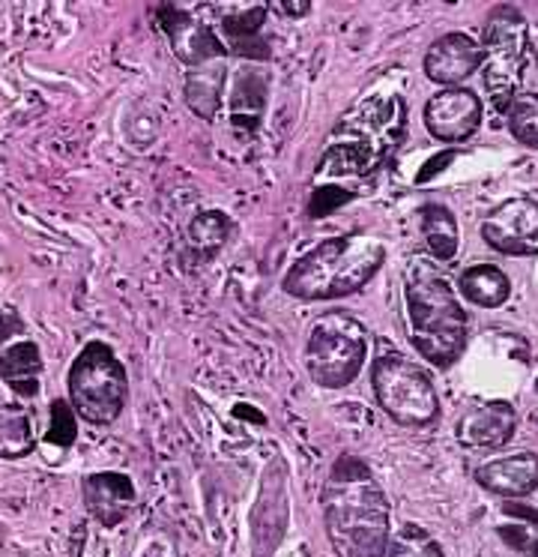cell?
Masks as SVG:
<instances>
[{
  "label": "cell",
  "instance_id": "cb8c5ba5",
  "mask_svg": "<svg viewBox=\"0 0 538 557\" xmlns=\"http://www.w3.org/2000/svg\"><path fill=\"white\" fill-rule=\"evenodd\" d=\"M75 417H78V413L72 411L70 401H51V429H48V441H51V444H60V447H70L72 441H75V435H78Z\"/></svg>",
  "mask_w": 538,
  "mask_h": 557
},
{
  "label": "cell",
  "instance_id": "9a60e30c",
  "mask_svg": "<svg viewBox=\"0 0 538 557\" xmlns=\"http://www.w3.org/2000/svg\"><path fill=\"white\" fill-rule=\"evenodd\" d=\"M82 497L87 512L93 516L102 528H117L126 519L135 504V485L126 473L102 471L84 476Z\"/></svg>",
  "mask_w": 538,
  "mask_h": 557
},
{
  "label": "cell",
  "instance_id": "603a6c76",
  "mask_svg": "<svg viewBox=\"0 0 538 557\" xmlns=\"http://www.w3.org/2000/svg\"><path fill=\"white\" fill-rule=\"evenodd\" d=\"M386 557H446L437 540L416 524H404L401 531L389 540Z\"/></svg>",
  "mask_w": 538,
  "mask_h": 557
},
{
  "label": "cell",
  "instance_id": "8992f818",
  "mask_svg": "<svg viewBox=\"0 0 538 557\" xmlns=\"http://www.w3.org/2000/svg\"><path fill=\"white\" fill-rule=\"evenodd\" d=\"M368 357V330L347 312H326L311 324L305 366L317 387L341 389L353 384Z\"/></svg>",
  "mask_w": 538,
  "mask_h": 557
},
{
  "label": "cell",
  "instance_id": "83f0119b",
  "mask_svg": "<svg viewBox=\"0 0 538 557\" xmlns=\"http://www.w3.org/2000/svg\"><path fill=\"white\" fill-rule=\"evenodd\" d=\"M536 66H538V54H536Z\"/></svg>",
  "mask_w": 538,
  "mask_h": 557
},
{
  "label": "cell",
  "instance_id": "4fadbf2b",
  "mask_svg": "<svg viewBox=\"0 0 538 557\" xmlns=\"http://www.w3.org/2000/svg\"><path fill=\"white\" fill-rule=\"evenodd\" d=\"M481 66V49L466 34H442L430 42L425 54V75L430 82L458 87Z\"/></svg>",
  "mask_w": 538,
  "mask_h": 557
},
{
  "label": "cell",
  "instance_id": "d4e9b609",
  "mask_svg": "<svg viewBox=\"0 0 538 557\" xmlns=\"http://www.w3.org/2000/svg\"><path fill=\"white\" fill-rule=\"evenodd\" d=\"M275 10H281L287 15H305L309 13V3H278Z\"/></svg>",
  "mask_w": 538,
  "mask_h": 557
},
{
  "label": "cell",
  "instance_id": "6da1fadb",
  "mask_svg": "<svg viewBox=\"0 0 538 557\" xmlns=\"http://www.w3.org/2000/svg\"><path fill=\"white\" fill-rule=\"evenodd\" d=\"M326 536L338 557H386L389 500L359 456H341L323 485Z\"/></svg>",
  "mask_w": 538,
  "mask_h": 557
},
{
  "label": "cell",
  "instance_id": "5b68a950",
  "mask_svg": "<svg viewBox=\"0 0 538 557\" xmlns=\"http://www.w3.org/2000/svg\"><path fill=\"white\" fill-rule=\"evenodd\" d=\"M70 405L82 420L111 425L123 413L129 377L105 342H87L70 366Z\"/></svg>",
  "mask_w": 538,
  "mask_h": 557
},
{
  "label": "cell",
  "instance_id": "484cf974",
  "mask_svg": "<svg viewBox=\"0 0 538 557\" xmlns=\"http://www.w3.org/2000/svg\"><path fill=\"white\" fill-rule=\"evenodd\" d=\"M533 552H536V557H538V543H536V545H533Z\"/></svg>",
  "mask_w": 538,
  "mask_h": 557
},
{
  "label": "cell",
  "instance_id": "ba28073f",
  "mask_svg": "<svg viewBox=\"0 0 538 557\" xmlns=\"http://www.w3.org/2000/svg\"><path fill=\"white\" fill-rule=\"evenodd\" d=\"M371 384L380 408L395 423L422 429L440 417V396L430 384V375L404 354H380L371 369Z\"/></svg>",
  "mask_w": 538,
  "mask_h": 557
},
{
  "label": "cell",
  "instance_id": "e0dca14e",
  "mask_svg": "<svg viewBox=\"0 0 538 557\" xmlns=\"http://www.w3.org/2000/svg\"><path fill=\"white\" fill-rule=\"evenodd\" d=\"M461 294L481 309H497L509 300L512 282L493 264H473L461 273Z\"/></svg>",
  "mask_w": 538,
  "mask_h": 557
},
{
  "label": "cell",
  "instance_id": "4316f807",
  "mask_svg": "<svg viewBox=\"0 0 538 557\" xmlns=\"http://www.w3.org/2000/svg\"><path fill=\"white\" fill-rule=\"evenodd\" d=\"M536 389H538V377H536Z\"/></svg>",
  "mask_w": 538,
  "mask_h": 557
},
{
  "label": "cell",
  "instance_id": "9c48e42d",
  "mask_svg": "<svg viewBox=\"0 0 538 557\" xmlns=\"http://www.w3.org/2000/svg\"><path fill=\"white\" fill-rule=\"evenodd\" d=\"M481 237L502 255H538V201L509 198L481 222Z\"/></svg>",
  "mask_w": 538,
  "mask_h": 557
},
{
  "label": "cell",
  "instance_id": "2e32d148",
  "mask_svg": "<svg viewBox=\"0 0 538 557\" xmlns=\"http://www.w3.org/2000/svg\"><path fill=\"white\" fill-rule=\"evenodd\" d=\"M476 483L485 492L500 497H524L538 488V456L514 453L505 459H493L476 471Z\"/></svg>",
  "mask_w": 538,
  "mask_h": 557
},
{
  "label": "cell",
  "instance_id": "8fae6325",
  "mask_svg": "<svg viewBox=\"0 0 538 557\" xmlns=\"http://www.w3.org/2000/svg\"><path fill=\"white\" fill-rule=\"evenodd\" d=\"M425 126L437 141H466L481 126V99L466 87H446L428 99Z\"/></svg>",
  "mask_w": 538,
  "mask_h": 557
},
{
  "label": "cell",
  "instance_id": "ac0fdd59",
  "mask_svg": "<svg viewBox=\"0 0 538 557\" xmlns=\"http://www.w3.org/2000/svg\"><path fill=\"white\" fill-rule=\"evenodd\" d=\"M418 216H422V234L434 261H452L461 246V228L452 210L442 205H425L418 210Z\"/></svg>",
  "mask_w": 538,
  "mask_h": 557
},
{
  "label": "cell",
  "instance_id": "d6986e66",
  "mask_svg": "<svg viewBox=\"0 0 538 557\" xmlns=\"http://www.w3.org/2000/svg\"><path fill=\"white\" fill-rule=\"evenodd\" d=\"M36 447L34 417L18 405H0V459H24Z\"/></svg>",
  "mask_w": 538,
  "mask_h": 557
},
{
  "label": "cell",
  "instance_id": "7c38bea8",
  "mask_svg": "<svg viewBox=\"0 0 538 557\" xmlns=\"http://www.w3.org/2000/svg\"><path fill=\"white\" fill-rule=\"evenodd\" d=\"M514 429H517V413L509 401H481L458 417L454 437L461 447L500 449L512 441Z\"/></svg>",
  "mask_w": 538,
  "mask_h": 557
},
{
  "label": "cell",
  "instance_id": "52a82bcc",
  "mask_svg": "<svg viewBox=\"0 0 538 557\" xmlns=\"http://www.w3.org/2000/svg\"><path fill=\"white\" fill-rule=\"evenodd\" d=\"M529 30L526 18L514 7H497L481 34V78L497 111H509L517 87L524 82Z\"/></svg>",
  "mask_w": 538,
  "mask_h": 557
},
{
  "label": "cell",
  "instance_id": "3957f363",
  "mask_svg": "<svg viewBox=\"0 0 538 557\" xmlns=\"http://www.w3.org/2000/svg\"><path fill=\"white\" fill-rule=\"evenodd\" d=\"M404 297L416 351L437 369H449L466 348V312L452 278L428 258H416L406 270Z\"/></svg>",
  "mask_w": 538,
  "mask_h": 557
},
{
  "label": "cell",
  "instance_id": "44dd1931",
  "mask_svg": "<svg viewBox=\"0 0 538 557\" xmlns=\"http://www.w3.org/2000/svg\"><path fill=\"white\" fill-rule=\"evenodd\" d=\"M505 117H509V133L524 147L538 150V94H517Z\"/></svg>",
  "mask_w": 538,
  "mask_h": 557
},
{
  "label": "cell",
  "instance_id": "30bf717a",
  "mask_svg": "<svg viewBox=\"0 0 538 557\" xmlns=\"http://www.w3.org/2000/svg\"><path fill=\"white\" fill-rule=\"evenodd\" d=\"M0 375L12 393L22 399H36L39 375H42V354L34 339H24V324L15 312L0 315Z\"/></svg>",
  "mask_w": 538,
  "mask_h": 557
},
{
  "label": "cell",
  "instance_id": "5bb4252c",
  "mask_svg": "<svg viewBox=\"0 0 538 557\" xmlns=\"http://www.w3.org/2000/svg\"><path fill=\"white\" fill-rule=\"evenodd\" d=\"M159 15H162V27H165L167 39L177 51V58H183L191 66L213 63L225 54V42L218 39L213 25L195 22V15L186 13V10H174V7H165Z\"/></svg>",
  "mask_w": 538,
  "mask_h": 557
},
{
  "label": "cell",
  "instance_id": "7402d4cb",
  "mask_svg": "<svg viewBox=\"0 0 538 557\" xmlns=\"http://www.w3.org/2000/svg\"><path fill=\"white\" fill-rule=\"evenodd\" d=\"M230 234V219L218 210H207L189 225L191 246L203 255H213L215 249H222Z\"/></svg>",
  "mask_w": 538,
  "mask_h": 557
},
{
  "label": "cell",
  "instance_id": "277c9868",
  "mask_svg": "<svg viewBox=\"0 0 538 557\" xmlns=\"http://www.w3.org/2000/svg\"><path fill=\"white\" fill-rule=\"evenodd\" d=\"M386 261L380 240L345 234L317 243L287 270L285 292L299 300H338L365 288Z\"/></svg>",
  "mask_w": 538,
  "mask_h": 557
},
{
  "label": "cell",
  "instance_id": "7a4b0ae2",
  "mask_svg": "<svg viewBox=\"0 0 538 557\" xmlns=\"http://www.w3.org/2000/svg\"><path fill=\"white\" fill-rule=\"evenodd\" d=\"M404 99L389 94L359 99L326 141L317 174L326 177H365L392 157L404 138Z\"/></svg>",
  "mask_w": 538,
  "mask_h": 557
},
{
  "label": "cell",
  "instance_id": "ffe728a7",
  "mask_svg": "<svg viewBox=\"0 0 538 557\" xmlns=\"http://www.w3.org/2000/svg\"><path fill=\"white\" fill-rule=\"evenodd\" d=\"M222 85H225V70L213 61L198 66L189 75V85H186V102L195 114H201L203 121H213L215 111H218V97H222Z\"/></svg>",
  "mask_w": 538,
  "mask_h": 557
}]
</instances>
